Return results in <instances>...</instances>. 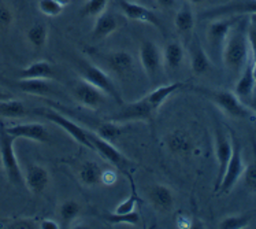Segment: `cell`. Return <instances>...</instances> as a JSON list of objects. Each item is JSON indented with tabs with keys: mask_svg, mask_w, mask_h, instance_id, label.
Here are the masks:
<instances>
[{
	"mask_svg": "<svg viewBox=\"0 0 256 229\" xmlns=\"http://www.w3.org/2000/svg\"><path fill=\"white\" fill-rule=\"evenodd\" d=\"M56 77V72L48 61H36L29 66L22 69L18 73V78H42V80H54Z\"/></svg>",
	"mask_w": 256,
	"mask_h": 229,
	"instance_id": "cell-23",
	"label": "cell"
},
{
	"mask_svg": "<svg viewBox=\"0 0 256 229\" xmlns=\"http://www.w3.org/2000/svg\"><path fill=\"white\" fill-rule=\"evenodd\" d=\"M55 2H56L58 5H60L63 9H64V7H68V6L70 5V3H72L73 0H55Z\"/></svg>",
	"mask_w": 256,
	"mask_h": 229,
	"instance_id": "cell-46",
	"label": "cell"
},
{
	"mask_svg": "<svg viewBox=\"0 0 256 229\" xmlns=\"http://www.w3.org/2000/svg\"><path fill=\"white\" fill-rule=\"evenodd\" d=\"M106 61H107V65L110 66L111 70L120 74V76L129 73L133 69V65H134V59L132 57V54L125 51V50L111 52L106 57Z\"/></svg>",
	"mask_w": 256,
	"mask_h": 229,
	"instance_id": "cell-24",
	"label": "cell"
},
{
	"mask_svg": "<svg viewBox=\"0 0 256 229\" xmlns=\"http://www.w3.org/2000/svg\"><path fill=\"white\" fill-rule=\"evenodd\" d=\"M241 16H232V17H220L215 18L207 28V44L208 48L212 52H216L222 55V48L225 44L228 33L232 29V26L240 20Z\"/></svg>",
	"mask_w": 256,
	"mask_h": 229,
	"instance_id": "cell-9",
	"label": "cell"
},
{
	"mask_svg": "<svg viewBox=\"0 0 256 229\" xmlns=\"http://www.w3.org/2000/svg\"><path fill=\"white\" fill-rule=\"evenodd\" d=\"M190 54V69L196 76H204L211 70V59L207 55V52L204 51L202 44L198 40L192 43V46L189 48Z\"/></svg>",
	"mask_w": 256,
	"mask_h": 229,
	"instance_id": "cell-21",
	"label": "cell"
},
{
	"mask_svg": "<svg viewBox=\"0 0 256 229\" xmlns=\"http://www.w3.org/2000/svg\"><path fill=\"white\" fill-rule=\"evenodd\" d=\"M156 3L162 9H172L176 6V0H156Z\"/></svg>",
	"mask_w": 256,
	"mask_h": 229,
	"instance_id": "cell-43",
	"label": "cell"
},
{
	"mask_svg": "<svg viewBox=\"0 0 256 229\" xmlns=\"http://www.w3.org/2000/svg\"><path fill=\"white\" fill-rule=\"evenodd\" d=\"M256 14V0H232L226 5L216 6L211 10L204 11L203 18H220L232 16H254Z\"/></svg>",
	"mask_w": 256,
	"mask_h": 229,
	"instance_id": "cell-11",
	"label": "cell"
},
{
	"mask_svg": "<svg viewBox=\"0 0 256 229\" xmlns=\"http://www.w3.org/2000/svg\"><path fill=\"white\" fill-rule=\"evenodd\" d=\"M200 92L232 118L246 120L252 115L251 110L236 96L234 92L224 89H200Z\"/></svg>",
	"mask_w": 256,
	"mask_h": 229,
	"instance_id": "cell-4",
	"label": "cell"
},
{
	"mask_svg": "<svg viewBox=\"0 0 256 229\" xmlns=\"http://www.w3.org/2000/svg\"><path fill=\"white\" fill-rule=\"evenodd\" d=\"M103 169L94 161H86L82 163V166L78 172V178L85 187H94L100 184Z\"/></svg>",
	"mask_w": 256,
	"mask_h": 229,
	"instance_id": "cell-25",
	"label": "cell"
},
{
	"mask_svg": "<svg viewBox=\"0 0 256 229\" xmlns=\"http://www.w3.org/2000/svg\"><path fill=\"white\" fill-rule=\"evenodd\" d=\"M120 132H122L120 124L115 122V121L107 120L96 126V132L94 133L99 137H102V139H104V140L112 141L120 135Z\"/></svg>",
	"mask_w": 256,
	"mask_h": 229,
	"instance_id": "cell-30",
	"label": "cell"
},
{
	"mask_svg": "<svg viewBox=\"0 0 256 229\" xmlns=\"http://www.w3.org/2000/svg\"><path fill=\"white\" fill-rule=\"evenodd\" d=\"M246 107L251 110V111H254V113L256 114V88H255V91H254V94H252L251 99L248 100V103H246Z\"/></svg>",
	"mask_w": 256,
	"mask_h": 229,
	"instance_id": "cell-44",
	"label": "cell"
},
{
	"mask_svg": "<svg viewBox=\"0 0 256 229\" xmlns=\"http://www.w3.org/2000/svg\"><path fill=\"white\" fill-rule=\"evenodd\" d=\"M252 214H240V215H230L220 222L218 228L220 229H241L250 224Z\"/></svg>",
	"mask_w": 256,
	"mask_h": 229,
	"instance_id": "cell-34",
	"label": "cell"
},
{
	"mask_svg": "<svg viewBox=\"0 0 256 229\" xmlns=\"http://www.w3.org/2000/svg\"><path fill=\"white\" fill-rule=\"evenodd\" d=\"M4 228H10V229H33V228H38V224L34 222L33 219L29 218H20L12 221L10 224H7Z\"/></svg>",
	"mask_w": 256,
	"mask_h": 229,
	"instance_id": "cell-40",
	"label": "cell"
},
{
	"mask_svg": "<svg viewBox=\"0 0 256 229\" xmlns=\"http://www.w3.org/2000/svg\"><path fill=\"white\" fill-rule=\"evenodd\" d=\"M73 94L76 100L81 106L90 110L100 109L106 100V95L100 89L94 87L92 84H89L88 81H85L82 78H80L78 83L76 84Z\"/></svg>",
	"mask_w": 256,
	"mask_h": 229,
	"instance_id": "cell-12",
	"label": "cell"
},
{
	"mask_svg": "<svg viewBox=\"0 0 256 229\" xmlns=\"http://www.w3.org/2000/svg\"><path fill=\"white\" fill-rule=\"evenodd\" d=\"M26 39L32 47L42 50L48 42V28L42 22L32 25L26 32Z\"/></svg>",
	"mask_w": 256,
	"mask_h": 229,
	"instance_id": "cell-28",
	"label": "cell"
},
{
	"mask_svg": "<svg viewBox=\"0 0 256 229\" xmlns=\"http://www.w3.org/2000/svg\"><path fill=\"white\" fill-rule=\"evenodd\" d=\"M16 137L10 135L6 125L0 121V162L2 167L6 173V177L14 185H22L24 184V173L21 166L18 163V158L14 150Z\"/></svg>",
	"mask_w": 256,
	"mask_h": 229,
	"instance_id": "cell-2",
	"label": "cell"
},
{
	"mask_svg": "<svg viewBox=\"0 0 256 229\" xmlns=\"http://www.w3.org/2000/svg\"><path fill=\"white\" fill-rule=\"evenodd\" d=\"M140 63L151 81H156L163 69L162 50L156 43L146 40L140 46Z\"/></svg>",
	"mask_w": 256,
	"mask_h": 229,
	"instance_id": "cell-8",
	"label": "cell"
},
{
	"mask_svg": "<svg viewBox=\"0 0 256 229\" xmlns=\"http://www.w3.org/2000/svg\"><path fill=\"white\" fill-rule=\"evenodd\" d=\"M80 77L100 89L104 95L112 98L120 106L124 104V99H122L116 85L104 70L88 62H81L80 63Z\"/></svg>",
	"mask_w": 256,
	"mask_h": 229,
	"instance_id": "cell-6",
	"label": "cell"
},
{
	"mask_svg": "<svg viewBox=\"0 0 256 229\" xmlns=\"http://www.w3.org/2000/svg\"><path fill=\"white\" fill-rule=\"evenodd\" d=\"M248 39H250L251 58L254 61V72H255L256 78V14L250 17V20H248Z\"/></svg>",
	"mask_w": 256,
	"mask_h": 229,
	"instance_id": "cell-36",
	"label": "cell"
},
{
	"mask_svg": "<svg viewBox=\"0 0 256 229\" xmlns=\"http://www.w3.org/2000/svg\"><path fill=\"white\" fill-rule=\"evenodd\" d=\"M158 109L151 103L148 96H144L140 100L132 102V103L122 104L120 109L111 114L108 120L115 121L118 124H125V122H134V121H152L155 118Z\"/></svg>",
	"mask_w": 256,
	"mask_h": 229,
	"instance_id": "cell-5",
	"label": "cell"
},
{
	"mask_svg": "<svg viewBox=\"0 0 256 229\" xmlns=\"http://www.w3.org/2000/svg\"><path fill=\"white\" fill-rule=\"evenodd\" d=\"M89 141L94 147V151L98 152L103 159L110 162L111 165H114L116 169H120L122 172H126V169L130 165L132 161L129 158H126L120 150H116L111 141L102 139L94 132H89Z\"/></svg>",
	"mask_w": 256,
	"mask_h": 229,
	"instance_id": "cell-10",
	"label": "cell"
},
{
	"mask_svg": "<svg viewBox=\"0 0 256 229\" xmlns=\"http://www.w3.org/2000/svg\"><path fill=\"white\" fill-rule=\"evenodd\" d=\"M128 176V177L130 178V185H132V192L130 195L128 196V198L124 200V202H120L116 207H115L114 213H118V214H128V213H132V211H136V207H137V203H138V196H137L136 193V185H134V182L132 180V177L128 174V172H124Z\"/></svg>",
	"mask_w": 256,
	"mask_h": 229,
	"instance_id": "cell-31",
	"label": "cell"
},
{
	"mask_svg": "<svg viewBox=\"0 0 256 229\" xmlns=\"http://www.w3.org/2000/svg\"><path fill=\"white\" fill-rule=\"evenodd\" d=\"M36 113L38 115L44 117L46 120L51 121L55 125L60 126L66 133H68L70 137H73L74 140L77 141L78 144L84 146L85 148H89L94 151V147L89 141V132L85 130L84 128H81L78 124H76L74 121L68 120V117H64L63 114H60L59 111L54 109H38L36 110Z\"/></svg>",
	"mask_w": 256,
	"mask_h": 229,
	"instance_id": "cell-7",
	"label": "cell"
},
{
	"mask_svg": "<svg viewBox=\"0 0 256 229\" xmlns=\"http://www.w3.org/2000/svg\"><path fill=\"white\" fill-rule=\"evenodd\" d=\"M106 221L111 225H138L140 224V214L137 211H132L128 214H118V213H107L104 215Z\"/></svg>",
	"mask_w": 256,
	"mask_h": 229,
	"instance_id": "cell-32",
	"label": "cell"
},
{
	"mask_svg": "<svg viewBox=\"0 0 256 229\" xmlns=\"http://www.w3.org/2000/svg\"><path fill=\"white\" fill-rule=\"evenodd\" d=\"M82 213V206L73 199H68L64 200L60 207H59V218H60V224L63 226H68L72 225L78 218L80 215Z\"/></svg>",
	"mask_w": 256,
	"mask_h": 229,
	"instance_id": "cell-27",
	"label": "cell"
},
{
	"mask_svg": "<svg viewBox=\"0 0 256 229\" xmlns=\"http://www.w3.org/2000/svg\"><path fill=\"white\" fill-rule=\"evenodd\" d=\"M116 29H118V20L115 18L112 13L104 10L96 18L94 29H92V39L96 42H100L112 35Z\"/></svg>",
	"mask_w": 256,
	"mask_h": 229,
	"instance_id": "cell-20",
	"label": "cell"
},
{
	"mask_svg": "<svg viewBox=\"0 0 256 229\" xmlns=\"http://www.w3.org/2000/svg\"><path fill=\"white\" fill-rule=\"evenodd\" d=\"M6 99H12V95L10 92H7L4 89L0 88V100H6Z\"/></svg>",
	"mask_w": 256,
	"mask_h": 229,
	"instance_id": "cell-45",
	"label": "cell"
},
{
	"mask_svg": "<svg viewBox=\"0 0 256 229\" xmlns=\"http://www.w3.org/2000/svg\"><path fill=\"white\" fill-rule=\"evenodd\" d=\"M242 178L246 182V187L252 192H256V151L255 159L248 166H246V170L242 173Z\"/></svg>",
	"mask_w": 256,
	"mask_h": 229,
	"instance_id": "cell-38",
	"label": "cell"
},
{
	"mask_svg": "<svg viewBox=\"0 0 256 229\" xmlns=\"http://www.w3.org/2000/svg\"><path fill=\"white\" fill-rule=\"evenodd\" d=\"M190 3H194V5H199V3H202L203 0H189Z\"/></svg>",
	"mask_w": 256,
	"mask_h": 229,
	"instance_id": "cell-47",
	"label": "cell"
},
{
	"mask_svg": "<svg viewBox=\"0 0 256 229\" xmlns=\"http://www.w3.org/2000/svg\"><path fill=\"white\" fill-rule=\"evenodd\" d=\"M222 62L230 73L238 77L251 58V47L248 39V20H240L232 26L222 48Z\"/></svg>",
	"mask_w": 256,
	"mask_h": 229,
	"instance_id": "cell-1",
	"label": "cell"
},
{
	"mask_svg": "<svg viewBox=\"0 0 256 229\" xmlns=\"http://www.w3.org/2000/svg\"><path fill=\"white\" fill-rule=\"evenodd\" d=\"M28 114L25 104L18 99L0 100V115L6 118H21Z\"/></svg>",
	"mask_w": 256,
	"mask_h": 229,
	"instance_id": "cell-29",
	"label": "cell"
},
{
	"mask_svg": "<svg viewBox=\"0 0 256 229\" xmlns=\"http://www.w3.org/2000/svg\"><path fill=\"white\" fill-rule=\"evenodd\" d=\"M215 156L218 161V176L215 184V189H216L225 174L226 166L232 156V137L220 126H216L215 129Z\"/></svg>",
	"mask_w": 256,
	"mask_h": 229,
	"instance_id": "cell-13",
	"label": "cell"
},
{
	"mask_svg": "<svg viewBox=\"0 0 256 229\" xmlns=\"http://www.w3.org/2000/svg\"><path fill=\"white\" fill-rule=\"evenodd\" d=\"M168 146L172 151L182 154V152H188L190 150V140L181 132H176L168 139Z\"/></svg>",
	"mask_w": 256,
	"mask_h": 229,
	"instance_id": "cell-33",
	"label": "cell"
},
{
	"mask_svg": "<svg viewBox=\"0 0 256 229\" xmlns=\"http://www.w3.org/2000/svg\"><path fill=\"white\" fill-rule=\"evenodd\" d=\"M230 137H232V156H230L229 163L226 166L225 174L220 180V185L215 189L216 192L224 195V193L230 192L234 185L238 182L242 173L246 170V163L242 159V150H241V144L237 136L234 135V132L230 130Z\"/></svg>",
	"mask_w": 256,
	"mask_h": 229,
	"instance_id": "cell-3",
	"label": "cell"
},
{
	"mask_svg": "<svg viewBox=\"0 0 256 229\" xmlns=\"http://www.w3.org/2000/svg\"><path fill=\"white\" fill-rule=\"evenodd\" d=\"M24 184L32 193H42L50 184V173L42 165L32 163L24 173Z\"/></svg>",
	"mask_w": 256,
	"mask_h": 229,
	"instance_id": "cell-16",
	"label": "cell"
},
{
	"mask_svg": "<svg viewBox=\"0 0 256 229\" xmlns=\"http://www.w3.org/2000/svg\"><path fill=\"white\" fill-rule=\"evenodd\" d=\"M163 66L170 70V72H176L181 68L184 62V57H185V50H184L182 44L178 42H170L166 44V47L163 48Z\"/></svg>",
	"mask_w": 256,
	"mask_h": 229,
	"instance_id": "cell-22",
	"label": "cell"
},
{
	"mask_svg": "<svg viewBox=\"0 0 256 229\" xmlns=\"http://www.w3.org/2000/svg\"><path fill=\"white\" fill-rule=\"evenodd\" d=\"M108 0H88L85 3L84 9H82V14L84 16L98 17L100 13H103L107 7Z\"/></svg>",
	"mask_w": 256,
	"mask_h": 229,
	"instance_id": "cell-37",
	"label": "cell"
},
{
	"mask_svg": "<svg viewBox=\"0 0 256 229\" xmlns=\"http://www.w3.org/2000/svg\"><path fill=\"white\" fill-rule=\"evenodd\" d=\"M38 228H42V229H59V228H60V224H58L56 221H54V219L44 218V219H42L40 222H38Z\"/></svg>",
	"mask_w": 256,
	"mask_h": 229,
	"instance_id": "cell-42",
	"label": "cell"
},
{
	"mask_svg": "<svg viewBox=\"0 0 256 229\" xmlns=\"http://www.w3.org/2000/svg\"><path fill=\"white\" fill-rule=\"evenodd\" d=\"M7 132L16 139H29L37 143H47L50 141V133L46 126L38 122H26L18 125L6 126Z\"/></svg>",
	"mask_w": 256,
	"mask_h": 229,
	"instance_id": "cell-15",
	"label": "cell"
},
{
	"mask_svg": "<svg viewBox=\"0 0 256 229\" xmlns=\"http://www.w3.org/2000/svg\"><path fill=\"white\" fill-rule=\"evenodd\" d=\"M14 22V14L8 6L0 3V31H7Z\"/></svg>",
	"mask_w": 256,
	"mask_h": 229,
	"instance_id": "cell-39",
	"label": "cell"
},
{
	"mask_svg": "<svg viewBox=\"0 0 256 229\" xmlns=\"http://www.w3.org/2000/svg\"><path fill=\"white\" fill-rule=\"evenodd\" d=\"M148 199L152 207L156 208L160 213H168L174 206V193L170 188L163 184H156L151 187L148 192Z\"/></svg>",
	"mask_w": 256,
	"mask_h": 229,
	"instance_id": "cell-19",
	"label": "cell"
},
{
	"mask_svg": "<svg viewBox=\"0 0 256 229\" xmlns=\"http://www.w3.org/2000/svg\"><path fill=\"white\" fill-rule=\"evenodd\" d=\"M16 88L33 95V96H47L54 95L56 91L54 88L52 80H42V78H18L16 83Z\"/></svg>",
	"mask_w": 256,
	"mask_h": 229,
	"instance_id": "cell-18",
	"label": "cell"
},
{
	"mask_svg": "<svg viewBox=\"0 0 256 229\" xmlns=\"http://www.w3.org/2000/svg\"><path fill=\"white\" fill-rule=\"evenodd\" d=\"M255 88L256 78L255 72H254V61H252V58H250V61L246 62L244 70L238 76V80H237V84H236L234 88V94L246 106L248 100L251 99Z\"/></svg>",
	"mask_w": 256,
	"mask_h": 229,
	"instance_id": "cell-17",
	"label": "cell"
},
{
	"mask_svg": "<svg viewBox=\"0 0 256 229\" xmlns=\"http://www.w3.org/2000/svg\"><path fill=\"white\" fill-rule=\"evenodd\" d=\"M38 10L42 11L44 16L51 17H59L63 13V7L60 5H58L55 0H38Z\"/></svg>",
	"mask_w": 256,
	"mask_h": 229,
	"instance_id": "cell-35",
	"label": "cell"
},
{
	"mask_svg": "<svg viewBox=\"0 0 256 229\" xmlns=\"http://www.w3.org/2000/svg\"><path fill=\"white\" fill-rule=\"evenodd\" d=\"M120 9L122 14L130 20V21L142 22V24H148V25L155 26V28H160L162 29V22L159 21L156 14L150 9H146L144 6L138 5L136 2H130V0H120Z\"/></svg>",
	"mask_w": 256,
	"mask_h": 229,
	"instance_id": "cell-14",
	"label": "cell"
},
{
	"mask_svg": "<svg viewBox=\"0 0 256 229\" xmlns=\"http://www.w3.org/2000/svg\"><path fill=\"white\" fill-rule=\"evenodd\" d=\"M174 26L178 33L189 35L194 28V14L189 6H182L174 17Z\"/></svg>",
	"mask_w": 256,
	"mask_h": 229,
	"instance_id": "cell-26",
	"label": "cell"
},
{
	"mask_svg": "<svg viewBox=\"0 0 256 229\" xmlns=\"http://www.w3.org/2000/svg\"><path fill=\"white\" fill-rule=\"evenodd\" d=\"M118 180V176L114 170H103L102 172V178H100V182H103L106 185H112Z\"/></svg>",
	"mask_w": 256,
	"mask_h": 229,
	"instance_id": "cell-41",
	"label": "cell"
}]
</instances>
